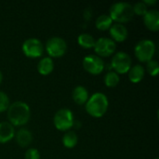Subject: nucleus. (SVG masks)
Masks as SVG:
<instances>
[{"label":"nucleus","instance_id":"nucleus-24","mask_svg":"<svg viewBox=\"0 0 159 159\" xmlns=\"http://www.w3.org/2000/svg\"><path fill=\"white\" fill-rule=\"evenodd\" d=\"M9 98L8 96L4 92L0 90V113L7 111L9 106Z\"/></svg>","mask_w":159,"mask_h":159},{"label":"nucleus","instance_id":"nucleus-27","mask_svg":"<svg viewBox=\"0 0 159 159\" xmlns=\"http://www.w3.org/2000/svg\"><path fill=\"white\" fill-rule=\"evenodd\" d=\"M2 80H3V73H2L1 70H0V84H1V82H2Z\"/></svg>","mask_w":159,"mask_h":159},{"label":"nucleus","instance_id":"nucleus-17","mask_svg":"<svg viewBox=\"0 0 159 159\" xmlns=\"http://www.w3.org/2000/svg\"><path fill=\"white\" fill-rule=\"evenodd\" d=\"M53 69H54V61L52 58H50L49 56L42 58L37 63V71L43 75H49L53 71Z\"/></svg>","mask_w":159,"mask_h":159},{"label":"nucleus","instance_id":"nucleus-18","mask_svg":"<svg viewBox=\"0 0 159 159\" xmlns=\"http://www.w3.org/2000/svg\"><path fill=\"white\" fill-rule=\"evenodd\" d=\"M113 24V20L109 14H102L100 15L95 21V25L99 30H107Z\"/></svg>","mask_w":159,"mask_h":159},{"label":"nucleus","instance_id":"nucleus-16","mask_svg":"<svg viewBox=\"0 0 159 159\" xmlns=\"http://www.w3.org/2000/svg\"><path fill=\"white\" fill-rule=\"evenodd\" d=\"M128 73H129V78L132 83H139L144 77L145 69L141 64H135L130 67Z\"/></svg>","mask_w":159,"mask_h":159},{"label":"nucleus","instance_id":"nucleus-13","mask_svg":"<svg viewBox=\"0 0 159 159\" xmlns=\"http://www.w3.org/2000/svg\"><path fill=\"white\" fill-rule=\"evenodd\" d=\"M14 126L7 121L0 122V143H6L14 138Z\"/></svg>","mask_w":159,"mask_h":159},{"label":"nucleus","instance_id":"nucleus-21","mask_svg":"<svg viewBox=\"0 0 159 159\" xmlns=\"http://www.w3.org/2000/svg\"><path fill=\"white\" fill-rule=\"evenodd\" d=\"M119 81H120V77L118 74L116 73L115 71H109L104 75V84L107 87L110 88L116 87L119 83Z\"/></svg>","mask_w":159,"mask_h":159},{"label":"nucleus","instance_id":"nucleus-5","mask_svg":"<svg viewBox=\"0 0 159 159\" xmlns=\"http://www.w3.org/2000/svg\"><path fill=\"white\" fill-rule=\"evenodd\" d=\"M53 123L59 130H69L75 123L73 112L68 108H61L58 110L54 115Z\"/></svg>","mask_w":159,"mask_h":159},{"label":"nucleus","instance_id":"nucleus-22","mask_svg":"<svg viewBox=\"0 0 159 159\" xmlns=\"http://www.w3.org/2000/svg\"><path fill=\"white\" fill-rule=\"evenodd\" d=\"M133 7V12L134 14H137V15H144L147 10H148V6H146L143 1H140V2H137L135 3L134 5H132Z\"/></svg>","mask_w":159,"mask_h":159},{"label":"nucleus","instance_id":"nucleus-25","mask_svg":"<svg viewBox=\"0 0 159 159\" xmlns=\"http://www.w3.org/2000/svg\"><path fill=\"white\" fill-rule=\"evenodd\" d=\"M25 159H40V153L35 148H30L25 152Z\"/></svg>","mask_w":159,"mask_h":159},{"label":"nucleus","instance_id":"nucleus-28","mask_svg":"<svg viewBox=\"0 0 159 159\" xmlns=\"http://www.w3.org/2000/svg\"><path fill=\"white\" fill-rule=\"evenodd\" d=\"M155 159H158V158H157H157H155Z\"/></svg>","mask_w":159,"mask_h":159},{"label":"nucleus","instance_id":"nucleus-12","mask_svg":"<svg viewBox=\"0 0 159 159\" xmlns=\"http://www.w3.org/2000/svg\"><path fill=\"white\" fill-rule=\"evenodd\" d=\"M110 31V34L112 36V39L116 42H122L124 40L127 39L128 34H129V31L127 29V27L123 24V23H113L111 25V27L109 28Z\"/></svg>","mask_w":159,"mask_h":159},{"label":"nucleus","instance_id":"nucleus-20","mask_svg":"<svg viewBox=\"0 0 159 159\" xmlns=\"http://www.w3.org/2000/svg\"><path fill=\"white\" fill-rule=\"evenodd\" d=\"M78 44L85 48H90L94 47L95 44V38L89 33H82L77 37Z\"/></svg>","mask_w":159,"mask_h":159},{"label":"nucleus","instance_id":"nucleus-23","mask_svg":"<svg viewBox=\"0 0 159 159\" xmlns=\"http://www.w3.org/2000/svg\"><path fill=\"white\" fill-rule=\"evenodd\" d=\"M146 69L149 72V74L153 76H156L158 74L159 65L158 61L156 60H150L146 63Z\"/></svg>","mask_w":159,"mask_h":159},{"label":"nucleus","instance_id":"nucleus-7","mask_svg":"<svg viewBox=\"0 0 159 159\" xmlns=\"http://www.w3.org/2000/svg\"><path fill=\"white\" fill-rule=\"evenodd\" d=\"M131 58L129 54L125 51H118L116 52L112 60H111V66L117 74H126L131 67Z\"/></svg>","mask_w":159,"mask_h":159},{"label":"nucleus","instance_id":"nucleus-14","mask_svg":"<svg viewBox=\"0 0 159 159\" xmlns=\"http://www.w3.org/2000/svg\"><path fill=\"white\" fill-rule=\"evenodd\" d=\"M14 137L16 139L17 143L20 146H22V147L28 146L32 143V141H33L32 132L29 129H24V128H21L17 132H15Z\"/></svg>","mask_w":159,"mask_h":159},{"label":"nucleus","instance_id":"nucleus-6","mask_svg":"<svg viewBox=\"0 0 159 159\" xmlns=\"http://www.w3.org/2000/svg\"><path fill=\"white\" fill-rule=\"evenodd\" d=\"M46 50L49 57H61L65 54L67 50V43L61 36H51L47 40Z\"/></svg>","mask_w":159,"mask_h":159},{"label":"nucleus","instance_id":"nucleus-9","mask_svg":"<svg viewBox=\"0 0 159 159\" xmlns=\"http://www.w3.org/2000/svg\"><path fill=\"white\" fill-rule=\"evenodd\" d=\"M94 50L98 54V56L107 57L112 55L116 50V42L111 37H100L95 40Z\"/></svg>","mask_w":159,"mask_h":159},{"label":"nucleus","instance_id":"nucleus-2","mask_svg":"<svg viewBox=\"0 0 159 159\" xmlns=\"http://www.w3.org/2000/svg\"><path fill=\"white\" fill-rule=\"evenodd\" d=\"M109 101L102 92H95L89 97L86 102V111L94 117L102 116L108 110Z\"/></svg>","mask_w":159,"mask_h":159},{"label":"nucleus","instance_id":"nucleus-1","mask_svg":"<svg viewBox=\"0 0 159 159\" xmlns=\"http://www.w3.org/2000/svg\"><path fill=\"white\" fill-rule=\"evenodd\" d=\"M8 122L13 126L25 125L31 116V110L29 105L21 101H17L9 104L7 108Z\"/></svg>","mask_w":159,"mask_h":159},{"label":"nucleus","instance_id":"nucleus-4","mask_svg":"<svg viewBox=\"0 0 159 159\" xmlns=\"http://www.w3.org/2000/svg\"><path fill=\"white\" fill-rule=\"evenodd\" d=\"M134 52L140 61L147 62L150 60H153L156 53V44L153 40L148 38L141 39L135 45Z\"/></svg>","mask_w":159,"mask_h":159},{"label":"nucleus","instance_id":"nucleus-10","mask_svg":"<svg viewBox=\"0 0 159 159\" xmlns=\"http://www.w3.org/2000/svg\"><path fill=\"white\" fill-rule=\"evenodd\" d=\"M104 66H105V64H104L103 60L98 55L89 54V55H87L86 57H84V59H83L84 69L92 75L101 74L103 71Z\"/></svg>","mask_w":159,"mask_h":159},{"label":"nucleus","instance_id":"nucleus-19","mask_svg":"<svg viewBox=\"0 0 159 159\" xmlns=\"http://www.w3.org/2000/svg\"><path fill=\"white\" fill-rule=\"evenodd\" d=\"M78 142L76 133L73 130H67L62 136V143L67 148H74Z\"/></svg>","mask_w":159,"mask_h":159},{"label":"nucleus","instance_id":"nucleus-11","mask_svg":"<svg viewBox=\"0 0 159 159\" xmlns=\"http://www.w3.org/2000/svg\"><path fill=\"white\" fill-rule=\"evenodd\" d=\"M143 22L145 26L154 32H157L159 28V12L157 9L151 8L143 15Z\"/></svg>","mask_w":159,"mask_h":159},{"label":"nucleus","instance_id":"nucleus-26","mask_svg":"<svg viewBox=\"0 0 159 159\" xmlns=\"http://www.w3.org/2000/svg\"><path fill=\"white\" fill-rule=\"evenodd\" d=\"M143 3L148 6V5H154L157 3V0H143Z\"/></svg>","mask_w":159,"mask_h":159},{"label":"nucleus","instance_id":"nucleus-15","mask_svg":"<svg viewBox=\"0 0 159 159\" xmlns=\"http://www.w3.org/2000/svg\"><path fill=\"white\" fill-rule=\"evenodd\" d=\"M72 97L77 104H84L87 102L89 95L88 89L84 86H76L72 92Z\"/></svg>","mask_w":159,"mask_h":159},{"label":"nucleus","instance_id":"nucleus-3","mask_svg":"<svg viewBox=\"0 0 159 159\" xmlns=\"http://www.w3.org/2000/svg\"><path fill=\"white\" fill-rule=\"evenodd\" d=\"M109 15L113 20L118 23H123L130 20L133 16V7L129 2L119 1L114 3L109 9Z\"/></svg>","mask_w":159,"mask_h":159},{"label":"nucleus","instance_id":"nucleus-8","mask_svg":"<svg viewBox=\"0 0 159 159\" xmlns=\"http://www.w3.org/2000/svg\"><path fill=\"white\" fill-rule=\"evenodd\" d=\"M23 53L30 58H37L43 54L44 45L43 43L35 37H30L24 40L21 46Z\"/></svg>","mask_w":159,"mask_h":159}]
</instances>
